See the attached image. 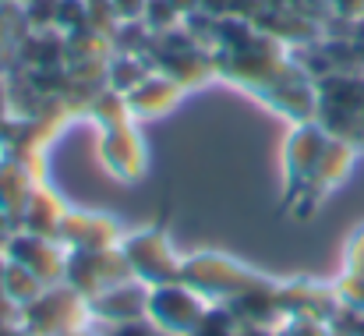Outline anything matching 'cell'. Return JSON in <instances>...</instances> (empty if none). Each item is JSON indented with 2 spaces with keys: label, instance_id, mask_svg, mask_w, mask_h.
<instances>
[{
  "label": "cell",
  "instance_id": "10",
  "mask_svg": "<svg viewBox=\"0 0 364 336\" xmlns=\"http://www.w3.org/2000/svg\"><path fill=\"white\" fill-rule=\"evenodd\" d=\"M4 255L18 266H25L32 276H39L46 287L64 280L68 269V248L57 237H43V233H28V230H14L4 241Z\"/></svg>",
  "mask_w": 364,
  "mask_h": 336
},
{
  "label": "cell",
  "instance_id": "15",
  "mask_svg": "<svg viewBox=\"0 0 364 336\" xmlns=\"http://www.w3.org/2000/svg\"><path fill=\"white\" fill-rule=\"evenodd\" d=\"M68 199L50 184V181H36V188L28 191V202L21 209V224L18 230H28V233H43V237H57V230L68 216Z\"/></svg>",
  "mask_w": 364,
  "mask_h": 336
},
{
  "label": "cell",
  "instance_id": "7",
  "mask_svg": "<svg viewBox=\"0 0 364 336\" xmlns=\"http://www.w3.org/2000/svg\"><path fill=\"white\" fill-rule=\"evenodd\" d=\"M329 131L318 120H297L290 124V135L283 138V206L297 199V191L308 184L315 163L322 159L329 145Z\"/></svg>",
  "mask_w": 364,
  "mask_h": 336
},
{
  "label": "cell",
  "instance_id": "28",
  "mask_svg": "<svg viewBox=\"0 0 364 336\" xmlns=\"http://www.w3.org/2000/svg\"><path fill=\"white\" fill-rule=\"evenodd\" d=\"M343 269H354L364 273V226L347 241V251H343Z\"/></svg>",
  "mask_w": 364,
  "mask_h": 336
},
{
  "label": "cell",
  "instance_id": "27",
  "mask_svg": "<svg viewBox=\"0 0 364 336\" xmlns=\"http://www.w3.org/2000/svg\"><path fill=\"white\" fill-rule=\"evenodd\" d=\"M103 336H166L159 326H152L149 319H138V322H124V326H110L103 330Z\"/></svg>",
  "mask_w": 364,
  "mask_h": 336
},
{
  "label": "cell",
  "instance_id": "9",
  "mask_svg": "<svg viewBox=\"0 0 364 336\" xmlns=\"http://www.w3.org/2000/svg\"><path fill=\"white\" fill-rule=\"evenodd\" d=\"M134 280L127 262L117 248H100V251H68V269H64V283L75 287L82 298H96L100 290Z\"/></svg>",
  "mask_w": 364,
  "mask_h": 336
},
{
  "label": "cell",
  "instance_id": "19",
  "mask_svg": "<svg viewBox=\"0 0 364 336\" xmlns=\"http://www.w3.org/2000/svg\"><path fill=\"white\" fill-rule=\"evenodd\" d=\"M43 290H46V283H43L39 276H32L25 266H18V262L7 258V266H4V280H0V294H4L11 305L25 308V305H32Z\"/></svg>",
  "mask_w": 364,
  "mask_h": 336
},
{
  "label": "cell",
  "instance_id": "31",
  "mask_svg": "<svg viewBox=\"0 0 364 336\" xmlns=\"http://www.w3.org/2000/svg\"><path fill=\"white\" fill-rule=\"evenodd\" d=\"M14 322H21V308L11 305V301L0 294V330H4V326H14Z\"/></svg>",
  "mask_w": 364,
  "mask_h": 336
},
{
  "label": "cell",
  "instance_id": "36",
  "mask_svg": "<svg viewBox=\"0 0 364 336\" xmlns=\"http://www.w3.org/2000/svg\"><path fill=\"white\" fill-rule=\"evenodd\" d=\"M4 266H7V255H4V248H0V280H4Z\"/></svg>",
  "mask_w": 364,
  "mask_h": 336
},
{
  "label": "cell",
  "instance_id": "2",
  "mask_svg": "<svg viewBox=\"0 0 364 336\" xmlns=\"http://www.w3.org/2000/svg\"><path fill=\"white\" fill-rule=\"evenodd\" d=\"M315 120L333 135L364 149V75L329 71L315 82Z\"/></svg>",
  "mask_w": 364,
  "mask_h": 336
},
{
  "label": "cell",
  "instance_id": "34",
  "mask_svg": "<svg viewBox=\"0 0 364 336\" xmlns=\"http://www.w3.org/2000/svg\"><path fill=\"white\" fill-rule=\"evenodd\" d=\"M0 336H32V333H28L21 322H14V326H4V330H0Z\"/></svg>",
  "mask_w": 364,
  "mask_h": 336
},
{
  "label": "cell",
  "instance_id": "1",
  "mask_svg": "<svg viewBox=\"0 0 364 336\" xmlns=\"http://www.w3.org/2000/svg\"><path fill=\"white\" fill-rule=\"evenodd\" d=\"M272 276L247 266L227 251H191L181 262V283H188L195 294H202L209 305H227L241 298L244 290L269 283Z\"/></svg>",
  "mask_w": 364,
  "mask_h": 336
},
{
  "label": "cell",
  "instance_id": "16",
  "mask_svg": "<svg viewBox=\"0 0 364 336\" xmlns=\"http://www.w3.org/2000/svg\"><path fill=\"white\" fill-rule=\"evenodd\" d=\"M32 188H36V177H32L21 163L0 156V216L14 226V230L21 224V209H25Z\"/></svg>",
  "mask_w": 364,
  "mask_h": 336
},
{
  "label": "cell",
  "instance_id": "35",
  "mask_svg": "<svg viewBox=\"0 0 364 336\" xmlns=\"http://www.w3.org/2000/svg\"><path fill=\"white\" fill-rule=\"evenodd\" d=\"M244 336H276V330H262V326H255V330H244Z\"/></svg>",
  "mask_w": 364,
  "mask_h": 336
},
{
  "label": "cell",
  "instance_id": "17",
  "mask_svg": "<svg viewBox=\"0 0 364 336\" xmlns=\"http://www.w3.org/2000/svg\"><path fill=\"white\" fill-rule=\"evenodd\" d=\"M28 32L32 25L25 7L18 0H0V75H11L18 68V50Z\"/></svg>",
  "mask_w": 364,
  "mask_h": 336
},
{
  "label": "cell",
  "instance_id": "25",
  "mask_svg": "<svg viewBox=\"0 0 364 336\" xmlns=\"http://www.w3.org/2000/svg\"><path fill=\"white\" fill-rule=\"evenodd\" d=\"M326 4H329L333 21H343V25L364 21V0H326Z\"/></svg>",
  "mask_w": 364,
  "mask_h": 336
},
{
  "label": "cell",
  "instance_id": "11",
  "mask_svg": "<svg viewBox=\"0 0 364 336\" xmlns=\"http://www.w3.org/2000/svg\"><path fill=\"white\" fill-rule=\"evenodd\" d=\"M279 298H283L287 319L301 315V319L336 322V315L343 312V301H340L336 283L311 280V276H290V280H283L279 283Z\"/></svg>",
  "mask_w": 364,
  "mask_h": 336
},
{
  "label": "cell",
  "instance_id": "5",
  "mask_svg": "<svg viewBox=\"0 0 364 336\" xmlns=\"http://www.w3.org/2000/svg\"><path fill=\"white\" fill-rule=\"evenodd\" d=\"M358 152H361V145H354V142H347V138H329V145H326L322 159L315 163L308 184H304V188L297 191V199H294L290 206H283V209H287L290 216H297V220H308V216L350 177V170H354V163H358Z\"/></svg>",
  "mask_w": 364,
  "mask_h": 336
},
{
  "label": "cell",
  "instance_id": "6",
  "mask_svg": "<svg viewBox=\"0 0 364 336\" xmlns=\"http://www.w3.org/2000/svg\"><path fill=\"white\" fill-rule=\"evenodd\" d=\"M209 301L202 294H195L188 283L173 280V283H159V287H149V308H145V319L152 326H159L166 336H191L202 319L209 315Z\"/></svg>",
  "mask_w": 364,
  "mask_h": 336
},
{
  "label": "cell",
  "instance_id": "20",
  "mask_svg": "<svg viewBox=\"0 0 364 336\" xmlns=\"http://www.w3.org/2000/svg\"><path fill=\"white\" fill-rule=\"evenodd\" d=\"M149 71H152V64L141 53H121V50H114V57L107 61V85L117 89V93H131Z\"/></svg>",
  "mask_w": 364,
  "mask_h": 336
},
{
  "label": "cell",
  "instance_id": "3",
  "mask_svg": "<svg viewBox=\"0 0 364 336\" xmlns=\"http://www.w3.org/2000/svg\"><path fill=\"white\" fill-rule=\"evenodd\" d=\"M121 255L131 269V276L145 287H159V283H173L181 280V262L184 255L177 251L173 237L166 233L163 224L134 226L124 230L121 237Z\"/></svg>",
  "mask_w": 364,
  "mask_h": 336
},
{
  "label": "cell",
  "instance_id": "32",
  "mask_svg": "<svg viewBox=\"0 0 364 336\" xmlns=\"http://www.w3.org/2000/svg\"><path fill=\"white\" fill-rule=\"evenodd\" d=\"M170 4H173V11H177V14H181V21H184V18H191V14H198V11H202V0H170Z\"/></svg>",
  "mask_w": 364,
  "mask_h": 336
},
{
  "label": "cell",
  "instance_id": "14",
  "mask_svg": "<svg viewBox=\"0 0 364 336\" xmlns=\"http://www.w3.org/2000/svg\"><path fill=\"white\" fill-rule=\"evenodd\" d=\"M188 96V89L181 85V82H173L170 75H163V71H149L131 93H124V100H127V110L134 117V124H145V120H159V117H166V113L173 110L181 100Z\"/></svg>",
  "mask_w": 364,
  "mask_h": 336
},
{
  "label": "cell",
  "instance_id": "26",
  "mask_svg": "<svg viewBox=\"0 0 364 336\" xmlns=\"http://www.w3.org/2000/svg\"><path fill=\"white\" fill-rule=\"evenodd\" d=\"M336 336H364V312H354V308H343L333 322Z\"/></svg>",
  "mask_w": 364,
  "mask_h": 336
},
{
  "label": "cell",
  "instance_id": "21",
  "mask_svg": "<svg viewBox=\"0 0 364 336\" xmlns=\"http://www.w3.org/2000/svg\"><path fill=\"white\" fill-rule=\"evenodd\" d=\"M191 336H244V330L234 322V315H230L227 308L213 305V308H209V315L202 319V326H198Z\"/></svg>",
  "mask_w": 364,
  "mask_h": 336
},
{
  "label": "cell",
  "instance_id": "23",
  "mask_svg": "<svg viewBox=\"0 0 364 336\" xmlns=\"http://www.w3.org/2000/svg\"><path fill=\"white\" fill-rule=\"evenodd\" d=\"M262 0H202V11L213 18H255Z\"/></svg>",
  "mask_w": 364,
  "mask_h": 336
},
{
  "label": "cell",
  "instance_id": "18",
  "mask_svg": "<svg viewBox=\"0 0 364 336\" xmlns=\"http://www.w3.org/2000/svg\"><path fill=\"white\" fill-rule=\"evenodd\" d=\"M85 117H89L100 131H103V127H121V124H131V120H134L131 110H127L124 93L110 89V85H103V89L92 93V100L85 103Z\"/></svg>",
  "mask_w": 364,
  "mask_h": 336
},
{
  "label": "cell",
  "instance_id": "4",
  "mask_svg": "<svg viewBox=\"0 0 364 336\" xmlns=\"http://www.w3.org/2000/svg\"><path fill=\"white\" fill-rule=\"evenodd\" d=\"M89 322H92L89 298H82L64 280L50 283L32 305L21 308V326L32 336H64L78 326H89Z\"/></svg>",
  "mask_w": 364,
  "mask_h": 336
},
{
  "label": "cell",
  "instance_id": "12",
  "mask_svg": "<svg viewBox=\"0 0 364 336\" xmlns=\"http://www.w3.org/2000/svg\"><path fill=\"white\" fill-rule=\"evenodd\" d=\"M124 237V224L110 213L100 209H68L64 224L57 230V241L68 251H100V248H117Z\"/></svg>",
  "mask_w": 364,
  "mask_h": 336
},
{
  "label": "cell",
  "instance_id": "33",
  "mask_svg": "<svg viewBox=\"0 0 364 336\" xmlns=\"http://www.w3.org/2000/svg\"><path fill=\"white\" fill-rule=\"evenodd\" d=\"M64 336H103L100 330H96V322H89V326H78V330H71V333Z\"/></svg>",
  "mask_w": 364,
  "mask_h": 336
},
{
  "label": "cell",
  "instance_id": "8",
  "mask_svg": "<svg viewBox=\"0 0 364 336\" xmlns=\"http://www.w3.org/2000/svg\"><path fill=\"white\" fill-rule=\"evenodd\" d=\"M96 159L100 167L121 181V184H138L149 170V149L138 131V124H121V127H103L96 138Z\"/></svg>",
  "mask_w": 364,
  "mask_h": 336
},
{
  "label": "cell",
  "instance_id": "29",
  "mask_svg": "<svg viewBox=\"0 0 364 336\" xmlns=\"http://www.w3.org/2000/svg\"><path fill=\"white\" fill-rule=\"evenodd\" d=\"M145 4L149 0H110L117 21H141L145 18Z\"/></svg>",
  "mask_w": 364,
  "mask_h": 336
},
{
  "label": "cell",
  "instance_id": "24",
  "mask_svg": "<svg viewBox=\"0 0 364 336\" xmlns=\"http://www.w3.org/2000/svg\"><path fill=\"white\" fill-rule=\"evenodd\" d=\"M276 336H336L333 322H318V319H287L283 326H276Z\"/></svg>",
  "mask_w": 364,
  "mask_h": 336
},
{
  "label": "cell",
  "instance_id": "13",
  "mask_svg": "<svg viewBox=\"0 0 364 336\" xmlns=\"http://www.w3.org/2000/svg\"><path fill=\"white\" fill-rule=\"evenodd\" d=\"M145 308H149V287L138 283V280L114 283V287L100 290L96 298H89V315H92V322H100V326H107V330L145 319Z\"/></svg>",
  "mask_w": 364,
  "mask_h": 336
},
{
  "label": "cell",
  "instance_id": "30",
  "mask_svg": "<svg viewBox=\"0 0 364 336\" xmlns=\"http://www.w3.org/2000/svg\"><path fill=\"white\" fill-rule=\"evenodd\" d=\"M14 117V93H11V75H0V127Z\"/></svg>",
  "mask_w": 364,
  "mask_h": 336
},
{
  "label": "cell",
  "instance_id": "22",
  "mask_svg": "<svg viewBox=\"0 0 364 336\" xmlns=\"http://www.w3.org/2000/svg\"><path fill=\"white\" fill-rule=\"evenodd\" d=\"M145 28L149 32H170V28H177L181 25V14L173 11V4L170 0H149L145 4Z\"/></svg>",
  "mask_w": 364,
  "mask_h": 336
}]
</instances>
